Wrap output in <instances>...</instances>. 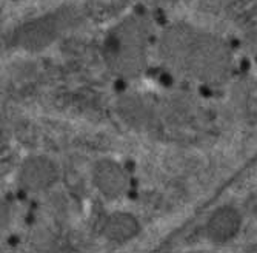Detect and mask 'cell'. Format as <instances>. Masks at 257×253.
Listing matches in <instances>:
<instances>
[{
  "instance_id": "5b68a950",
  "label": "cell",
  "mask_w": 257,
  "mask_h": 253,
  "mask_svg": "<svg viewBox=\"0 0 257 253\" xmlns=\"http://www.w3.org/2000/svg\"><path fill=\"white\" fill-rule=\"evenodd\" d=\"M249 250H251V251H257V245H252V247H249Z\"/></svg>"
},
{
  "instance_id": "7a4b0ae2",
  "label": "cell",
  "mask_w": 257,
  "mask_h": 253,
  "mask_svg": "<svg viewBox=\"0 0 257 253\" xmlns=\"http://www.w3.org/2000/svg\"><path fill=\"white\" fill-rule=\"evenodd\" d=\"M92 184L108 199L122 196L128 189V176L120 164L111 159H100L92 168Z\"/></svg>"
},
{
  "instance_id": "6da1fadb",
  "label": "cell",
  "mask_w": 257,
  "mask_h": 253,
  "mask_svg": "<svg viewBox=\"0 0 257 253\" xmlns=\"http://www.w3.org/2000/svg\"><path fill=\"white\" fill-rule=\"evenodd\" d=\"M57 179V167L46 156H31L20 167L19 181L30 192L48 190Z\"/></svg>"
},
{
  "instance_id": "277c9868",
  "label": "cell",
  "mask_w": 257,
  "mask_h": 253,
  "mask_svg": "<svg viewBox=\"0 0 257 253\" xmlns=\"http://www.w3.org/2000/svg\"><path fill=\"white\" fill-rule=\"evenodd\" d=\"M103 236L114 244H125L140 232L139 219L128 212H114L103 222Z\"/></svg>"
},
{
  "instance_id": "3957f363",
  "label": "cell",
  "mask_w": 257,
  "mask_h": 253,
  "mask_svg": "<svg viewBox=\"0 0 257 253\" xmlns=\"http://www.w3.org/2000/svg\"><path fill=\"white\" fill-rule=\"evenodd\" d=\"M242 225L240 213L234 207L223 205L217 209L206 222V235L213 242L223 244L234 238Z\"/></svg>"
}]
</instances>
